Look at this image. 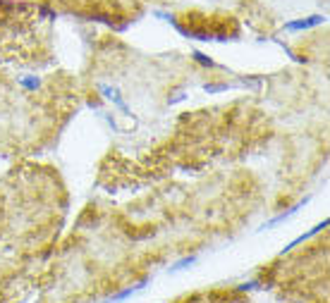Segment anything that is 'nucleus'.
Masks as SVG:
<instances>
[]
</instances>
